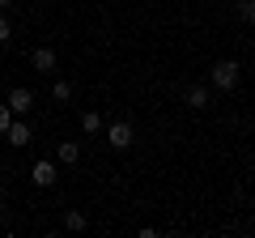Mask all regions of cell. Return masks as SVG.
Returning <instances> with one entry per match:
<instances>
[{"mask_svg":"<svg viewBox=\"0 0 255 238\" xmlns=\"http://www.w3.org/2000/svg\"><path fill=\"white\" fill-rule=\"evenodd\" d=\"M238 77H243V68H238L234 60H217V64L209 68V85L213 90H234Z\"/></svg>","mask_w":255,"mask_h":238,"instance_id":"obj_1","label":"cell"},{"mask_svg":"<svg viewBox=\"0 0 255 238\" xmlns=\"http://www.w3.org/2000/svg\"><path fill=\"white\" fill-rule=\"evenodd\" d=\"M107 140H111V149H128L132 140H136V132H132V123H128V119H111Z\"/></svg>","mask_w":255,"mask_h":238,"instance_id":"obj_2","label":"cell"},{"mask_svg":"<svg viewBox=\"0 0 255 238\" xmlns=\"http://www.w3.org/2000/svg\"><path fill=\"white\" fill-rule=\"evenodd\" d=\"M4 102H9L13 115H30V111H34V90H26V85H13Z\"/></svg>","mask_w":255,"mask_h":238,"instance_id":"obj_3","label":"cell"},{"mask_svg":"<svg viewBox=\"0 0 255 238\" xmlns=\"http://www.w3.org/2000/svg\"><path fill=\"white\" fill-rule=\"evenodd\" d=\"M55 179H60L55 162H43V157H38V162L30 166V183H34V187H55Z\"/></svg>","mask_w":255,"mask_h":238,"instance_id":"obj_4","label":"cell"},{"mask_svg":"<svg viewBox=\"0 0 255 238\" xmlns=\"http://www.w3.org/2000/svg\"><path fill=\"white\" fill-rule=\"evenodd\" d=\"M209 98H213L209 85H187V90H183V102H187L191 111H204V107H209Z\"/></svg>","mask_w":255,"mask_h":238,"instance_id":"obj_5","label":"cell"},{"mask_svg":"<svg viewBox=\"0 0 255 238\" xmlns=\"http://www.w3.org/2000/svg\"><path fill=\"white\" fill-rule=\"evenodd\" d=\"M77 157H81V140H60L55 162H60V166H77Z\"/></svg>","mask_w":255,"mask_h":238,"instance_id":"obj_6","label":"cell"},{"mask_svg":"<svg viewBox=\"0 0 255 238\" xmlns=\"http://www.w3.org/2000/svg\"><path fill=\"white\" fill-rule=\"evenodd\" d=\"M4 136H9V145H13V149H26V145H30V128L21 123V119H13Z\"/></svg>","mask_w":255,"mask_h":238,"instance_id":"obj_7","label":"cell"},{"mask_svg":"<svg viewBox=\"0 0 255 238\" xmlns=\"http://www.w3.org/2000/svg\"><path fill=\"white\" fill-rule=\"evenodd\" d=\"M34 68H38V73H55V51H51V47H38V51H34Z\"/></svg>","mask_w":255,"mask_h":238,"instance_id":"obj_8","label":"cell"},{"mask_svg":"<svg viewBox=\"0 0 255 238\" xmlns=\"http://www.w3.org/2000/svg\"><path fill=\"white\" fill-rule=\"evenodd\" d=\"M81 132H85V136L102 132V115H98V111H85V115H81Z\"/></svg>","mask_w":255,"mask_h":238,"instance_id":"obj_9","label":"cell"},{"mask_svg":"<svg viewBox=\"0 0 255 238\" xmlns=\"http://www.w3.org/2000/svg\"><path fill=\"white\" fill-rule=\"evenodd\" d=\"M238 17H243L247 26H255V0H238Z\"/></svg>","mask_w":255,"mask_h":238,"instance_id":"obj_10","label":"cell"},{"mask_svg":"<svg viewBox=\"0 0 255 238\" xmlns=\"http://www.w3.org/2000/svg\"><path fill=\"white\" fill-rule=\"evenodd\" d=\"M51 98L55 102H68V98H73V85H68V81H55L51 85Z\"/></svg>","mask_w":255,"mask_h":238,"instance_id":"obj_11","label":"cell"},{"mask_svg":"<svg viewBox=\"0 0 255 238\" xmlns=\"http://www.w3.org/2000/svg\"><path fill=\"white\" fill-rule=\"evenodd\" d=\"M64 226H68V230H85V213H64Z\"/></svg>","mask_w":255,"mask_h":238,"instance_id":"obj_12","label":"cell"},{"mask_svg":"<svg viewBox=\"0 0 255 238\" xmlns=\"http://www.w3.org/2000/svg\"><path fill=\"white\" fill-rule=\"evenodd\" d=\"M13 38V26H9V13H0V47Z\"/></svg>","mask_w":255,"mask_h":238,"instance_id":"obj_13","label":"cell"},{"mask_svg":"<svg viewBox=\"0 0 255 238\" xmlns=\"http://www.w3.org/2000/svg\"><path fill=\"white\" fill-rule=\"evenodd\" d=\"M9 123H13V111H9V102H4V107H0V136L9 132Z\"/></svg>","mask_w":255,"mask_h":238,"instance_id":"obj_14","label":"cell"},{"mask_svg":"<svg viewBox=\"0 0 255 238\" xmlns=\"http://www.w3.org/2000/svg\"><path fill=\"white\" fill-rule=\"evenodd\" d=\"M13 9V0H0V13H9Z\"/></svg>","mask_w":255,"mask_h":238,"instance_id":"obj_15","label":"cell"},{"mask_svg":"<svg viewBox=\"0 0 255 238\" xmlns=\"http://www.w3.org/2000/svg\"><path fill=\"white\" fill-rule=\"evenodd\" d=\"M0 221H4V204H0Z\"/></svg>","mask_w":255,"mask_h":238,"instance_id":"obj_16","label":"cell"}]
</instances>
